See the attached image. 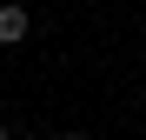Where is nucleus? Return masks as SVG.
<instances>
[{
    "mask_svg": "<svg viewBox=\"0 0 146 140\" xmlns=\"http://www.w3.org/2000/svg\"><path fill=\"white\" fill-rule=\"evenodd\" d=\"M0 140H7V127H0Z\"/></svg>",
    "mask_w": 146,
    "mask_h": 140,
    "instance_id": "2",
    "label": "nucleus"
},
{
    "mask_svg": "<svg viewBox=\"0 0 146 140\" xmlns=\"http://www.w3.org/2000/svg\"><path fill=\"white\" fill-rule=\"evenodd\" d=\"M66 140H80V133H66Z\"/></svg>",
    "mask_w": 146,
    "mask_h": 140,
    "instance_id": "3",
    "label": "nucleus"
},
{
    "mask_svg": "<svg viewBox=\"0 0 146 140\" xmlns=\"http://www.w3.org/2000/svg\"><path fill=\"white\" fill-rule=\"evenodd\" d=\"M27 27H33V13H27V7H0V47L27 40Z\"/></svg>",
    "mask_w": 146,
    "mask_h": 140,
    "instance_id": "1",
    "label": "nucleus"
}]
</instances>
